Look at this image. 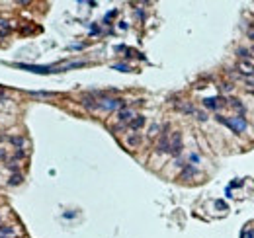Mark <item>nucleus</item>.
Listing matches in <instances>:
<instances>
[{
	"instance_id": "f257e3e1",
	"label": "nucleus",
	"mask_w": 254,
	"mask_h": 238,
	"mask_svg": "<svg viewBox=\"0 0 254 238\" xmlns=\"http://www.w3.org/2000/svg\"><path fill=\"white\" fill-rule=\"evenodd\" d=\"M221 123H225L227 127H231L235 133H242L246 129V119L244 117H233V119H227V117H219Z\"/></svg>"
},
{
	"instance_id": "f03ea898",
	"label": "nucleus",
	"mask_w": 254,
	"mask_h": 238,
	"mask_svg": "<svg viewBox=\"0 0 254 238\" xmlns=\"http://www.w3.org/2000/svg\"><path fill=\"white\" fill-rule=\"evenodd\" d=\"M170 154L174 156H178L180 152H182V135L180 133H172V139H170V150H168Z\"/></svg>"
},
{
	"instance_id": "7ed1b4c3",
	"label": "nucleus",
	"mask_w": 254,
	"mask_h": 238,
	"mask_svg": "<svg viewBox=\"0 0 254 238\" xmlns=\"http://www.w3.org/2000/svg\"><path fill=\"white\" fill-rule=\"evenodd\" d=\"M98 107H102V110H119V107H123V100H115V98L100 100Z\"/></svg>"
},
{
	"instance_id": "20e7f679",
	"label": "nucleus",
	"mask_w": 254,
	"mask_h": 238,
	"mask_svg": "<svg viewBox=\"0 0 254 238\" xmlns=\"http://www.w3.org/2000/svg\"><path fill=\"white\" fill-rule=\"evenodd\" d=\"M16 67L22 68V70H31V72H37V74L53 72V67H35V64H16Z\"/></svg>"
},
{
	"instance_id": "39448f33",
	"label": "nucleus",
	"mask_w": 254,
	"mask_h": 238,
	"mask_svg": "<svg viewBox=\"0 0 254 238\" xmlns=\"http://www.w3.org/2000/svg\"><path fill=\"white\" fill-rule=\"evenodd\" d=\"M203 105L209 107V110H219V107L223 105V100L221 98H205L203 100Z\"/></svg>"
},
{
	"instance_id": "423d86ee",
	"label": "nucleus",
	"mask_w": 254,
	"mask_h": 238,
	"mask_svg": "<svg viewBox=\"0 0 254 238\" xmlns=\"http://www.w3.org/2000/svg\"><path fill=\"white\" fill-rule=\"evenodd\" d=\"M168 150H170V139L168 135H162V139L156 145V152H168Z\"/></svg>"
},
{
	"instance_id": "0eeeda50",
	"label": "nucleus",
	"mask_w": 254,
	"mask_h": 238,
	"mask_svg": "<svg viewBox=\"0 0 254 238\" xmlns=\"http://www.w3.org/2000/svg\"><path fill=\"white\" fill-rule=\"evenodd\" d=\"M238 68H241L244 74H248V76H254V64L246 63V61H241V63H238Z\"/></svg>"
},
{
	"instance_id": "6e6552de",
	"label": "nucleus",
	"mask_w": 254,
	"mask_h": 238,
	"mask_svg": "<svg viewBox=\"0 0 254 238\" xmlns=\"http://www.w3.org/2000/svg\"><path fill=\"white\" fill-rule=\"evenodd\" d=\"M127 145H129V147H133V148H135V147H139V145H141V137L137 135V133L129 135V137H127Z\"/></svg>"
},
{
	"instance_id": "1a4fd4ad",
	"label": "nucleus",
	"mask_w": 254,
	"mask_h": 238,
	"mask_svg": "<svg viewBox=\"0 0 254 238\" xmlns=\"http://www.w3.org/2000/svg\"><path fill=\"white\" fill-rule=\"evenodd\" d=\"M117 117H119V121H121V123H127V121L133 117V111H131V110H121Z\"/></svg>"
},
{
	"instance_id": "9d476101",
	"label": "nucleus",
	"mask_w": 254,
	"mask_h": 238,
	"mask_svg": "<svg viewBox=\"0 0 254 238\" xmlns=\"http://www.w3.org/2000/svg\"><path fill=\"white\" fill-rule=\"evenodd\" d=\"M143 125H145V117H143V115H139L137 119H131V123H129V127H131L133 131H135V129H141Z\"/></svg>"
},
{
	"instance_id": "9b49d317",
	"label": "nucleus",
	"mask_w": 254,
	"mask_h": 238,
	"mask_svg": "<svg viewBox=\"0 0 254 238\" xmlns=\"http://www.w3.org/2000/svg\"><path fill=\"white\" fill-rule=\"evenodd\" d=\"M194 174H195V168H194V166H188V168L182 172V176H180V178H182V180H188V178L194 176Z\"/></svg>"
},
{
	"instance_id": "f8f14e48",
	"label": "nucleus",
	"mask_w": 254,
	"mask_h": 238,
	"mask_svg": "<svg viewBox=\"0 0 254 238\" xmlns=\"http://www.w3.org/2000/svg\"><path fill=\"white\" fill-rule=\"evenodd\" d=\"M0 234H2L4 238H12L14 236V230L10 226H0Z\"/></svg>"
},
{
	"instance_id": "ddd939ff",
	"label": "nucleus",
	"mask_w": 254,
	"mask_h": 238,
	"mask_svg": "<svg viewBox=\"0 0 254 238\" xmlns=\"http://www.w3.org/2000/svg\"><path fill=\"white\" fill-rule=\"evenodd\" d=\"M10 142H12V145H16V147H24V137H10V139H8Z\"/></svg>"
},
{
	"instance_id": "4468645a",
	"label": "nucleus",
	"mask_w": 254,
	"mask_h": 238,
	"mask_svg": "<svg viewBox=\"0 0 254 238\" xmlns=\"http://www.w3.org/2000/svg\"><path fill=\"white\" fill-rule=\"evenodd\" d=\"M18 184H22V176L20 174H14L10 178V185H18Z\"/></svg>"
},
{
	"instance_id": "2eb2a0df",
	"label": "nucleus",
	"mask_w": 254,
	"mask_h": 238,
	"mask_svg": "<svg viewBox=\"0 0 254 238\" xmlns=\"http://www.w3.org/2000/svg\"><path fill=\"white\" fill-rule=\"evenodd\" d=\"M233 105L237 107V110H238V111H244V107H242V104H241V102H238V100H233Z\"/></svg>"
},
{
	"instance_id": "dca6fc26",
	"label": "nucleus",
	"mask_w": 254,
	"mask_h": 238,
	"mask_svg": "<svg viewBox=\"0 0 254 238\" xmlns=\"http://www.w3.org/2000/svg\"><path fill=\"white\" fill-rule=\"evenodd\" d=\"M0 27H2V30H4V33H6V30H10V26H8V21H0Z\"/></svg>"
},
{
	"instance_id": "f3484780",
	"label": "nucleus",
	"mask_w": 254,
	"mask_h": 238,
	"mask_svg": "<svg viewBox=\"0 0 254 238\" xmlns=\"http://www.w3.org/2000/svg\"><path fill=\"white\" fill-rule=\"evenodd\" d=\"M115 68H117V70H123V72H125V70H129L127 64H115Z\"/></svg>"
},
{
	"instance_id": "a211bd4d",
	"label": "nucleus",
	"mask_w": 254,
	"mask_h": 238,
	"mask_svg": "<svg viewBox=\"0 0 254 238\" xmlns=\"http://www.w3.org/2000/svg\"><path fill=\"white\" fill-rule=\"evenodd\" d=\"M198 119H199V121H205L207 117H205V113H198Z\"/></svg>"
},
{
	"instance_id": "6ab92c4d",
	"label": "nucleus",
	"mask_w": 254,
	"mask_h": 238,
	"mask_svg": "<svg viewBox=\"0 0 254 238\" xmlns=\"http://www.w3.org/2000/svg\"><path fill=\"white\" fill-rule=\"evenodd\" d=\"M217 207H219V209H225L227 205H225V201H217Z\"/></svg>"
},
{
	"instance_id": "aec40b11",
	"label": "nucleus",
	"mask_w": 254,
	"mask_h": 238,
	"mask_svg": "<svg viewBox=\"0 0 254 238\" xmlns=\"http://www.w3.org/2000/svg\"><path fill=\"white\" fill-rule=\"evenodd\" d=\"M248 35H250V37L254 39V27H250V30H248Z\"/></svg>"
},
{
	"instance_id": "412c9836",
	"label": "nucleus",
	"mask_w": 254,
	"mask_h": 238,
	"mask_svg": "<svg viewBox=\"0 0 254 238\" xmlns=\"http://www.w3.org/2000/svg\"><path fill=\"white\" fill-rule=\"evenodd\" d=\"M4 156H6V150H4V148H0V158H4Z\"/></svg>"
},
{
	"instance_id": "4be33fe9",
	"label": "nucleus",
	"mask_w": 254,
	"mask_h": 238,
	"mask_svg": "<svg viewBox=\"0 0 254 238\" xmlns=\"http://www.w3.org/2000/svg\"><path fill=\"white\" fill-rule=\"evenodd\" d=\"M4 139H6V137H4V135H0V142H2V141H4Z\"/></svg>"
},
{
	"instance_id": "5701e85b",
	"label": "nucleus",
	"mask_w": 254,
	"mask_h": 238,
	"mask_svg": "<svg viewBox=\"0 0 254 238\" xmlns=\"http://www.w3.org/2000/svg\"><path fill=\"white\" fill-rule=\"evenodd\" d=\"M0 37H4V31H0Z\"/></svg>"
},
{
	"instance_id": "b1692460",
	"label": "nucleus",
	"mask_w": 254,
	"mask_h": 238,
	"mask_svg": "<svg viewBox=\"0 0 254 238\" xmlns=\"http://www.w3.org/2000/svg\"><path fill=\"white\" fill-rule=\"evenodd\" d=\"M0 238H4V236H2V234H0Z\"/></svg>"
}]
</instances>
